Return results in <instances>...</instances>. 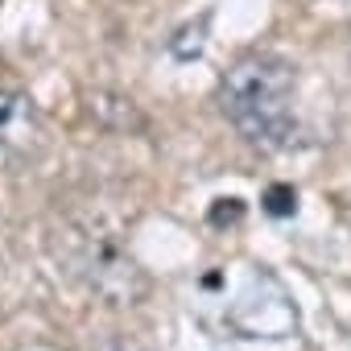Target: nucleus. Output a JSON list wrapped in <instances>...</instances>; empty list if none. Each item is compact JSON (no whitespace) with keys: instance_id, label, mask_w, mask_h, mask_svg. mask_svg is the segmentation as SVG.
I'll return each mask as SVG.
<instances>
[{"instance_id":"obj_1","label":"nucleus","mask_w":351,"mask_h":351,"mask_svg":"<svg viewBox=\"0 0 351 351\" xmlns=\"http://www.w3.org/2000/svg\"><path fill=\"white\" fill-rule=\"evenodd\" d=\"M293 91H298V71L293 62L277 54H244L232 62V71L219 83V104L223 116L236 124V132L265 153H277L293 141L298 120H293Z\"/></svg>"},{"instance_id":"obj_2","label":"nucleus","mask_w":351,"mask_h":351,"mask_svg":"<svg viewBox=\"0 0 351 351\" xmlns=\"http://www.w3.org/2000/svg\"><path fill=\"white\" fill-rule=\"evenodd\" d=\"M203 289L211 302L223 306V322L248 339H285L298 330V306L285 293V285L252 265H240L232 273L203 277Z\"/></svg>"},{"instance_id":"obj_3","label":"nucleus","mask_w":351,"mask_h":351,"mask_svg":"<svg viewBox=\"0 0 351 351\" xmlns=\"http://www.w3.org/2000/svg\"><path fill=\"white\" fill-rule=\"evenodd\" d=\"M71 273L112 306H128L145 293V277H141L136 261L124 256L108 240H83V248L71 256Z\"/></svg>"},{"instance_id":"obj_4","label":"nucleus","mask_w":351,"mask_h":351,"mask_svg":"<svg viewBox=\"0 0 351 351\" xmlns=\"http://www.w3.org/2000/svg\"><path fill=\"white\" fill-rule=\"evenodd\" d=\"M46 145L42 112L25 91H0V165L17 169L29 165Z\"/></svg>"}]
</instances>
